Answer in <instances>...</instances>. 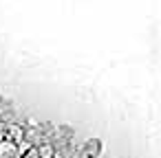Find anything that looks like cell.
Segmentation results:
<instances>
[{"mask_svg":"<svg viewBox=\"0 0 161 158\" xmlns=\"http://www.w3.org/2000/svg\"><path fill=\"white\" fill-rule=\"evenodd\" d=\"M102 151H104V143H102V138H97V136L88 138V140L84 143V147L80 149L82 158H99Z\"/></svg>","mask_w":161,"mask_h":158,"instance_id":"obj_1","label":"cell"},{"mask_svg":"<svg viewBox=\"0 0 161 158\" xmlns=\"http://www.w3.org/2000/svg\"><path fill=\"white\" fill-rule=\"evenodd\" d=\"M0 158H20L18 145L9 143V140H3V143H0Z\"/></svg>","mask_w":161,"mask_h":158,"instance_id":"obj_2","label":"cell"},{"mask_svg":"<svg viewBox=\"0 0 161 158\" xmlns=\"http://www.w3.org/2000/svg\"><path fill=\"white\" fill-rule=\"evenodd\" d=\"M38 154H40V158H53V156H55V145L49 143V140H44V143L38 147Z\"/></svg>","mask_w":161,"mask_h":158,"instance_id":"obj_3","label":"cell"},{"mask_svg":"<svg viewBox=\"0 0 161 158\" xmlns=\"http://www.w3.org/2000/svg\"><path fill=\"white\" fill-rule=\"evenodd\" d=\"M20 158H40V154H38V147H27V149L20 154Z\"/></svg>","mask_w":161,"mask_h":158,"instance_id":"obj_4","label":"cell"}]
</instances>
